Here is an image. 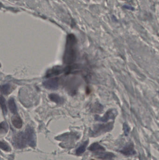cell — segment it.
Listing matches in <instances>:
<instances>
[{
	"instance_id": "1",
	"label": "cell",
	"mask_w": 159,
	"mask_h": 160,
	"mask_svg": "<svg viewBox=\"0 0 159 160\" xmlns=\"http://www.w3.org/2000/svg\"><path fill=\"white\" fill-rule=\"evenodd\" d=\"M77 56V39L72 34H68L66 38L65 51L63 62L66 65H71L76 60Z\"/></svg>"
},
{
	"instance_id": "2",
	"label": "cell",
	"mask_w": 159,
	"mask_h": 160,
	"mask_svg": "<svg viewBox=\"0 0 159 160\" xmlns=\"http://www.w3.org/2000/svg\"><path fill=\"white\" fill-rule=\"evenodd\" d=\"M25 136L26 137L28 144L32 147V148H35L36 146V136L35 131L32 127L30 126H27L25 132H24Z\"/></svg>"
},
{
	"instance_id": "3",
	"label": "cell",
	"mask_w": 159,
	"mask_h": 160,
	"mask_svg": "<svg viewBox=\"0 0 159 160\" xmlns=\"http://www.w3.org/2000/svg\"><path fill=\"white\" fill-rule=\"evenodd\" d=\"M13 143L15 147L18 148H23L26 147L28 142L24 132L18 133L13 138Z\"/></svg>"
},
{
	"instance_id": "4",
	"label": "cell",
	"mask_w": 159,
	"mask_h": 160,
	"mask_svg": "<svg viewBox=\"0 0 159 160\" xmlns=\"http://www.w3.org/2000/svg\"><path fill=\"white\" fill-rule=\"evenodd\" d=\"M79 84L80 82L79 80L77 79L72 78L69 80L65 84L66 89L69 93L72 95H74L76 94L79 87Z\"/></svg>"
},
{
	"instance_id": "5",
	"label": "cell",
	"mask_w": 159,
	"mask_h": 160,
	"mask_svg": "<svg viewBox=\"0 0 159 160\" xmlns=\"http://www.w3.org/2000/svg\"><path fill=\"white\" fill-rule=\"evenodd\" d=\"M64 72L65 68H63L61 66L54 67L47 71L45 75V77L47 78L51 77L53 76H57Z\"/></svg>"
},
{
	"instance_id": "6",
	"label": "cell",
	"mask_w": 159,
	"mask_h": 160,
	"mask_svg": "<svg viewBox=\"0 0 159 160\" xmlns=\"http://www.w3.org/2000/svg\"><path fill=\"white\" fill-rule=\"evenodd\" d=\"M43 85L49 90H57L59 87V81L57 78L51 79L44 81Z\"/></svg>"
},
{
	"instance_id": "7",
	"label": "cell",
	"mask_w": 159,
	"mask_h": 160,
	"mask_svg": "<svg viewBox=\"0 0 159 160\" xmlns=\"http://www.w3.org/2000/svg\"><path fill=\"white\" fill-rule=\"evenodd\" d=\"M49 99L52 102H55L57 104H63L64 102V99L57 94L52 93L49 95Z\"/></svg>"
},
{
	"instance_id": "8",
	"label": "cell",
	"mask_w": 159,
	"mask_h": 160,
	"mask_svg": "<svg viewBox=\"0 0 159 160\" xmlns=\"http://www.w3.org/2000/svg\"><path fill=\"white\" fill-rule=\"evenodd\" d=\"M16 115L11 118L12 123L15 127L17 129H20L23 125V121L19 116Z\"/></svg>"
},
{
	"instance_id": "9",
	"label": "cell",
	"mask_w": 159,
	"mask_h": 160,
	"mask_svg": "<svg viewBox=\"0 0 159 160\" xmlns=\"http://www.w3.org/2000/svg\"><path fill=\"white\" fill-rule=\"evenodd\" d=\"M8 105L9 107V110L11 113L13 114H17V109L15 100L13 98H10L8 101Z\"/></svg>"
},
{
	"instance_id": "10",
	"label": "cell",
	"mask_w": 159,
	"mask_h": 160,
	"mask_svg": "<svg viewBox=\"0 0 159 160\" xmlns=\"http://www.w3.org/2000/svg\"><path fill=\"white\" fill-rule=\"evenodd\" d=\"M89 150L92 151H100L105 150L104 148L97 143L92 144L89 148Z\"/></svg>"
},
{
	"instance_id": "11",
	"label": "cell",
	"mask_w": 159,
	"mask_h": 160,
	"mask_svg": "<svg viewBox=\"0 0 159 160\" xmlns=\"http://www.w3.org/2000/svg\"><path fill=\"white\" fill-rule=\"evenodd\" d=\"M97 156L98 158L102 159H111L114 157L112 153H98Z\"/></svg>"
},
{
	"instance_id": "12",
	"label": "cell",
	"mask_w": 159,
	"mask_h": 160,
	"mask_svg": "<svg viewBox=\"0 0 159 160\" xmlns=\"http://www.w3.org/2000/svg\"><path fill=\"white\" fill-rule=\"evenodd\" d=\"M88 140L87 141H85L83 144L81 145L79 148H77L76 151V154H77V155H80L84 152L85 149H86L87 145H88Z\"/></svg>"
},
{
	"instance_id": "13",
	"label": "cell",
	"mask_w": 159,
	"mask_h": 160,
	"mask_svg": "<svg viewBox=\"0 0 159 160\" xmlns=\"http://www.w3.org/2000/svg\"><path fill=\"white\" fill-rule=\"evenodd\" d=\"M11 86L9 84H5L2 85L1 87V93L4 95H8L10 93L11 91Z\"/></svg>"
},
{
	"instance_id": "14",
	"label": "cell",
	"mask_w": 159,
	"mask_h": 160,
	"mask_svg": "<svg viewBox=\"0 0 159 160\" xmlns=\"http://www.w3.org/2000/svg\"><path fill=\"white\" fill-rule=\"evenodd\" d=\"M1 110L4 115H7L8 111H7V108L6 106V102L4 98L1 96Z\"/></svg>"
},
{
	"instance_id": "15",
	"label": "cell",
	"mask_w": 159,
	"mask_h": 160,
	"mask_svg": "<svg viewBox=\"0 0 159 160\" xmlns=\"http://www.w3.org/2000/svg\"><path fill=\"white\" fill-rule=\"evenodd\" d=\"M1 132L2 133V132L4 133H6L8 132V125L7 124V123L6 122H1Z\"/></svg>"
},
{
	"instance_id": "16",
	"label": "cell",
	"mask_w": 159,
	"mask_h": 160,
	"mask_svg": "<svg viewBox=\"0 0 159 160\" xmlns=\"http://www.w3.org/2000/svg\"><path fill=\"white\" fill-rule=\"evenodd\" d=\"M1 148L2 150L8 151V152H9L11 150V148L9 145L7 144L6 142H3V141L1 142Z\"/></svg>"
},
{
	"instance_id": "17",
	"label": "cell",
	"mask_w": 159,
	"mask_h": 160,
	"mask_svg": "<svg viewBox=\"0 0 159 160\" xmlns=\"http://www.w3.org/2000/svg\"></svg>"
}]
</instances>
